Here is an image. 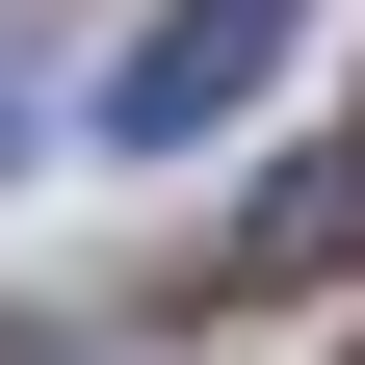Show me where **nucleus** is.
<instances>
[{"mask_svg": "<svg viewBox=\"0 0 365 365\" xmlns=\"http://www.w3.org/2000/svg\"><path fill=\"white\" fill-rule=\"evenodd\" d=\"M287 26H313V0H157V26L105 53V130H130V157H209V130L287 78Z\"/></svg>", "mask_w": 365, "mask_h": 365, "instance_id": "f257e3e1", "label": "nucleus"}, {"mask_svg": "<svg viewBox=\"0 0 365 365\" xmlns=\"http://www.w3.org/2000/svg\"><path fill=\"white\" fill-rule=\"evenodd\" d=\"M0 157H26V26H0Z\"/></svg>", "mask_w": 365, "mask_h": 365, "instance_id": "f03ea898", "label": "nucleus"}, {"mask_svg": "<svg viewBox=\"0 0 365 365\" xmlns=\"http://www.w3.org/2000/svg\"><path fill=\"white\" fill-rule=\"evenodd\" d=\"M339 261H365V157H339Z\"/></svg>", "mask_w": 365, "mask_h": 365, "instance_id": "7ed1b4c3", "label": "nucleus"}]
</instances>
